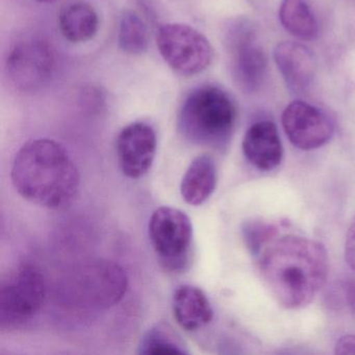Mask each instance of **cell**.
Instances as JSON below:
<instances>
[{"mask_svg": "<svg viewBox=\"0 0 355 355\" xmlns=\"http://www.w3.org/2000/svg\"><path fill=\"white\" fill-rule=\"evenodd\" d=\"M12 182L26 200L46 209H62L76 199L80 173L60 143L36 139L24 144L16 155Z\"/></svg>", "mask_w": 355, "mask_h": 355, "instance_id": "cell-2", "label": "cell"}, {"mask_svg": "<svg viewBox=\"0 0 355 355\" xmlns=\"http://www.w3.org/2000/svg\"><path fill=\"white\" fill-rule=\"evenodd\" d=\"M274 59L293 93L303 94L309 90L317 69L315 55L309 47L291 41L280 43L274 51Z\"/></svg>", "mask_w": 355, "mask_h": 355, "instance_id": "cell-12", "label": "cell"}, {"mask_svg": "<svg viewBox=\"0 0 355 355\" xmlns=\"http://www.w3.org/2000/svg\"><path fill=\"white\" fill-rule=\"evenodd\" d=\"M279 19L282 26L300 40H313L319 34L317 19L305 0H284Z\"/></svg>", "mask_w": 355, "mask_h": 355, "instance_id": "cell-17", "label": "cell"}, {"mask_svg": "<svg viewBox=\"0 0 355 355\" xmlns=\"http://www.w3.org/2000/svg\"><path fill=\"white\" fill-rule=\"evenodd\" d=\"M245 157L261 171H271L282 163L284 147L277 128L271 121H259L253 124L243 140Z\"/></svg>", "mask_w": 355, "mask_h": 355, "instance_id": "cell-13", "label": "cell"}, {"mask_svg": "<svg viewBox=\"0 0 355 355\" xmlns=\"http://www.w3.org/2000/svg\"><path fill=\"white\" fill-rule=\"evenodd\" d=\"M336 354H355V336H345L336 342Z\"/></svg>", "mask_w": 355, "mask_h": 355, "instance_id": "cell-21", "label": "cell"}, {"mask_svg": "<svg viewBox=\"0 0 355 355\" xmlns=\"http://www.w3.org/2000/svg\"><path fill=\"white\" fill-rule=\"evenodd\" d=\"M157 45L166 63L182 76H196L211 65L214 58L209 41L192 26L168 24L159 28Z\"/></svg>", "mask_w": 355, "mask_h": 355, "instance_id": "cell-6", "label": "cell"}, {"mask_svg": "<svg viewBox=\"0 0 355 355\" xmlns=\"http://www.w3.org/2000/svg\"><path fill=\"white\" fill-rule=\"evenodd\" d=\"M226 46L236 86L244 93L257 92L267 73L268 58L254 24L246 19L234 21L226 35Z\"/></svg>", "mask_w": 355, "mask_h": 355, "instance_id": "cell-4", "label": "cell"}, {"mask_svg": "<svg viewBox=\"0 0 355 355\" xmlns=\"http://www.w3.org/2000/svg\"><path fill=\"white\" fill-rule=\"evenodd\" d=\"M157 134L145 122L128 124L117 139V157L124 175L140 178L147 173L157 153Z\"/></svg>", "mask_w": 355, "mask_h": 355, "instance_id": "cell-11", "label": "cell"}, {"mask_svg": "<svg viewBox=\"0 0 355 355\" xmlns=\"http://www.w3.org/2000/svg\"><path fill=\"white\" fill-rule=\"evenodd\" d=\"M282 126L288 140L301 150L325 145L334 135V125L325 113L304 101H294L282 113Z\"/></svg>", "mask_w": 355, "mask_h": 355, "instance_id": "cell-9", "label": "cell"}, {"mask_svg": "<svg viewBox=\"0 0 355 355\" xmlns=\"http://www.w3.org/2000/svg\"><path fill=\"white\" fill-rule=\"evenodd\" d=\"M172 309L176 322L188 331H195L211 323L213 307L200 288L182 286L174 292Z\"/></svg>", "mask_w": 355, "mask_h": 355, "instance_id": "cell-14", "label": "cell"}, {"mask_svg": "<svg viewBox=\"0 0 355 355\" xmlns=\"http://www.w3.org/2000/svg\"><path fill=\"white\" fill-rule=\"evenodd\" d=\"M217 184V169L213 157L199 155L189 166L182 184L180 193L188 205H202L215 191Z\"/></svg>", "mask_w": 355, "mask_h": 355, "instance_id": "cell-15", "label": "cell"}, {"mask_svg": "<svg viewBox=\"0 0 355 355\" xmlns=\"http://www.w3.org/2000/svg\"><path fill=\"white\" fill-rule=\"evenodd\" d=\"M345 259L349 267L355 271V217L347 232L346 243H345Z\"/></svg>", "mask_w": 355, "mask_h": 355, "instance_id": "cell-20", "label": "cell"}, {"mask_svg": "<svg viewBox=\"0 0 355 355\" xmlns=\"http://www.w3.org/2000/svg\"><path fill=\"white\" fill-rule=\"evenodd\" d=\"M120 49L128 55H142L149 46V33L144 20L135 13L126 12L120 19L118 28Z\"/></svg>", "mask_w": 355, "mask_h": 355, "instance_id": "cell-18", "label": "cell"}, {"mask_svg": "<svg viewBox=\"0 0 355 355\" xmlns=\"http://www.w3.org/2000/svg\"><path fill=\"white\" fill-rule=\"evenodd\" d=\"M6 65L12 84L18 90L32 92L46 85L53 76L55 51L44 39H22L10 49Z\"/></svg>", "mask_w": 355, "mask_h": 355, "instance_id": "cell-8", "label": "cell"}, {"mask_svg": "<svg viewBox=\"0 0 355 355\" xmlns=\"http://www.w3.org/2000/svg\"><path fill=\"white\" fill-rule=\"evenodd\" d=\"M45 296L46 286L40 270L28 263L19 266L0 286L1 327H15L34 317Z\"/></svg>", "mask_w": 355, "mask_h": 355, "instance_id": "cell-5", "label": "cell"}, {"mask_svg": "<svg viewBox=\"0 0 355 355\" xmlns=\"http://www.w3.org/2000/svg\"><path fill=\"white\" fill-rule=\"evenodd\" d=\"M148 230L153 249L166 269H184L193 240L192 223L186 213L174 207H159L149 220Z\"/></svg>", "mask_w": 355, "mask_h": 355, "instance_id": "cell-7", "label": "cell"}, {"mask_svg": "<svg viewBox=\"0 0 355 355\" xmlns=\"http://www.w3.org/2000/svg\"><path fill=\"white\" fill-rule=\"evenodd\" d=\"M139 352L146 355H182L186 349L175 334L166 326L157 325L142 338Z\"/></svg>", "mask_w": 355, "mask_h": 355, "instance_id": "cell-19", "label": "cell"}, {"mask_svg": "<svg viewBox=\"0 0 355 355\" xmlns=\"http://www.w3.org/2000/svg\"><path fill=\"white\" fill-rule=\"evenodd\" d=\"M59 26L64 38L69 42H88L98 32V14L88 3H68L60 12Z\"/></svg>", "mask_w": 355, "mask_h": 355, "instance_id": "cell-16", "label": "cell"}, {"mask_svg": "<svg viewBox=\"0 0 355 355\" xmlns=\"http://www.w3.org/2000/svg\"><path fill=\"white\" fill-rule=\"evenodd\" d=\"M232 97L215 86L195 89L184 99L178 128L193 144L219 148L230 140L236 122Z\"/></svg>", "mask_w": 355, "mask_h": 355, "instance_id": "cell-3", "label": "cell"}, {"mask_svg": "<svg viewBox=\"0 0 355 355\" xmlns=\"http://www.w3.org/2000/svg\"><path fill=\"white\" fill-rule=\"evenodd\" d=\"M128 288L123 270L113 263H93L76 279V296L96 307H110L121 300Z\"/></svg>", "mask_w": 355, "mask_h": 355, "instance_id": "cell-10", "label": "cell"}, {"mask_svg": "<svg viewBox=\"0 0 355 355\" xmlns=\"http://www.w3.org/2000/svg\"><path fill=\"white\" fill-rule=\"evenodd\" d=\"M259 253L261 279L284 309L306 306L325 286L327 252L317 241L297 234H275Z\"/></svg>", "mask_w": 355, "mask_h": 355, "instance_id": "cell-1", "label": "cell"}, {"mask_svg": "<svg viewBox=\"0 0 355 355\" xmlns=\"http://www.w3.org/2000/svg\"><path fill=\"white\" fill-rule=\"evenodd\" d=\"M38 3H53L55 0H36Z\"/></svg>", "mask_w": 355, "mask_h": 355, "instance_id": "cell-22", "label": "cell"}]
</instances>
